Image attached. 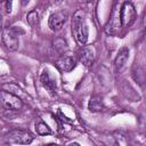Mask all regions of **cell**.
<instances>
[{
    "label": "cell",
    "mask_w": 146,
    "mask_h": 146,
    "mask_svg": "<svg viewBox=\"0 0 146 146\" xmlns=\"http://www.w3.org/2000/svg\"><path fill=\"white\" fill-rule=\"evenodd\" d=\"M72 34L76 42L81 46H86L88 41V26L86 23L84 13L82 10H76L72 18Z\"/></svg>",
    "instance_id": "obj_1"
},
{
    "label": "cell",
    "mask_w": 146,
    "mask_h": 146,
    "mask_svg": "<svg viewBox=\"0 0 146 146\" xmlns=\"http://www.w3.org/2000/svg\"><path fill=\"white\" fill-rule=\"evenodd\" d=\"M0 106L8 111H18L23 107L22 99L6 90H0Z\"/></svg>",
    "instance_id": "obj_2"
},
{
    "label": "cell",
    "mask_w": 146,
    "mask_h": 146,
    "mask_svg": "<svg viewBox=\"0 0 146 146\" xmlns=\"http://www.w3.org/2000/svg\"><path fill=\"white\" fill-rule=\"evenodd\" d=\"M1 41L5 48L9 51H15L18 49L19 39L18 33L14 27H5L1 31Z\"/></svg>",
    "instance_id": "obj_3"
},
{
    "label": "cell",
    "mask_w": 146,
    "mask_h": 146,
    "mask_svg": "<svg viewBox=\"0 0 146 146\" xmlns=\"http://www.w3.org/2000/svg\"><path fill=\"white\" fill-rule=\"evenodd\" d=\"M6 139L8 143L27 145L33 141V136L30 131L23 129H13L6 133Z\"/></svg>",
    "instance_id": "obj_4"
},
{
    "label": "cell",
    "mask_w": 146,
    "mask_h": 146,
    "mask_svg": "<svg viewBox=\"0 0 146 146\" xmlns=\"http://www.w3.org/2000/svg\"><path fill=\"white\" fill-rule=\"evenodd\" d=\"M119 15H120L121 24L123 26H130L135 22L137 14H136V9H135L133 5L130 1H125L121 6V8L119 10Z\"/></svg>",
    "instance_id": "obj_5"
},
{
    "label": "cell",
    "mask_w": 146,
    "mask_h": 146,
    "mask_svg": "<svg viewBox=\"0 0 146 146\" xmlns=\"http://www.w3.org/2000/svg\"><path fill=\"white\" fill-rule=\"evenodd\" d=\"M67 18H68V14H67V10H65V9H60V10L52 13L48 19L49 29L54 32L60 31L64 27Z\"/></svg>",
    "instance_id": "obj_6"
},
{
    "label": "cell",
    "mask_w": 146,
    "mask_h": 146,
    "mask_svg": "<svg viewBox=\"0 0 146 146\" xmlns=\"http://www.w3.org/2000/svg\"><path fill=\"white\" fill-rule=\"evenodd\" d=\"M40 81L41 84L43 86V88L50 94V95H55L57 91V86H56V80L54 79V76L51 75L50 71L48 68H44L40 75Z\"/></svg>",
    "instance_id": "obj_7"
},
{
    "label": "cell",
    "mask_w": 146,
    "mask_h": 146,
    "mask_svg": "<svg viewBox=\"0 0 146 146\" xmlns=\"http://www.w3.org/2000/svg\"><path fill=\"white\" fill-rule=\"evenodd\" d=\"M120 26H121V22H120L119 9L114 8V10L112 11V15H111L108 22L105 25V32L108 35H115L117 33Z\"/></svg>",
    "instance_id": "obj_8"
},
{
    "label": "cell",
    "mask_w": 146,
    "mask_h": 146,
    "mask_svg": "<svg viewBox=\"0 0 146 146\" xmlns=\"http://www.w3.org/2000/svg\"><path fill=\"white\" fill-rule=\"evenodd\" d=\"M55 66L60 72H71L75 66V60L71 56H60L55 60Z\"/></svg>",
    "instance_id": "obj_9"
},
{
    "label": "cell",
    "mask_w": 146,
    "mask_h": 146,
    "mask_svg": "<svg viewBox=\"0 0 146 146\" xmlns=\"http://www.w3.org/2000/svg\"><path fill=\"white\" fill-rule=\"evenodd\" d=\"M95 58H96V52H95L94 47L84 46L82 51L80 52V62L84 66L89 67V66H91L95 63Z\"/></svg>",
    "instance_id": "obj_10"
},
{
    "label": "cell",
    "mask_w": 146,
    "mask_h": 146,
    "mask_svg": "<svg viewBox=\"0 0 146 146\" xmlns=\"http://www.w3.org/2000/svg\"><path fill=\"white\" fill-rule=\"evenodd\" d=\"M128 58H129V49L127 47H122L119 50V52H117V55H116V57L114 59V66H115V68L117 71H121L124 67Z\"/></svg>",
    "instance_id": "obj_11"
},
{
    "label": "cell",
    "mask_w": 146,
    "mask_h": 146,
    "mask_svg": "<svg viewBox=\"0 0 146 146\" xmlns=\"http://www.w3.org/2000/svg\"><path fill=\"white\" fill-rule=\"evenodd\" d=\"M103 108H104V103H103L102 97H99V96H92V97H90V99L88 102V110L90 112L97 113V112L103 111Z\"/></svg>",
    "instance_id": "obj_12"
},
{
    "label": "cell",
    "mask_w": 146,
    "mask_h": 146,
    "mask_svg": "<svg viewBox=\"0 0 146 146\" xmlns=\"http://www.w3.org/2000/svg\"><path fill=\"white\" fill-rule=\"evenodd\" d=\"M26 22L32 29H38L40 26V16L36 10H31L26 15Z\"/></svg>",
    "instance_id": "obj_13"
},
{
    "label": "cell",
    "mask_w": 146,
    "mask_h": 146,
    "mask_svg": "<svg viewBox=\"0 0 146 146\" xmlns=\"http://www.w3.org/2000/svg\"><path fill=\"white\" fill-rule=\"evenodd\" d=\"M66 48H67V43L62 38H58V39H56L52 42V52L56 54V55H58V56L62 55L66 50Z\"/></svg>",
    "instance_id": "obj_14"
},
{
    "label": "cell",
    "mask_w": 146,
    "mask_h": 146,
    "mask_svg": "<svg viewBox=\"0 0 146 146\" xmlns=\"http://www.w3.org/2000/svg\"><path fill=\"white\" fill-rule=\"evenodd\" d=\"M35 131H36V133L40 135V136H48V135H51V133H52V131H51V129L49 128V125H48L47 123L42 122V121L35 123Z\"/></svg>",
    "instance_id": "obj_15"
},
{
    "label": "cell",
    "mask_w": 146,
    "mask_h": 146,
    "mask_svg": "<svg viewBox=\"0 0 146 146\" xmlns=\"http://www.w3.org/2000/svg\"><path fill=\"white\" fill-rule=\"evenodd\" d=\"M5 9H6V14H10L11 9H13V0H5Z\"/></svg>",
    "instance_id": "obj_16"
},
{
    "label": "cell",
    "mask_w": 146,
    "mask_h": 146,
    "mask_svg": "<svg viewBox=\"0 0 146 146\" xmlns=\"http://www.w3.org/2000/svg\"><path fill=\"white\" fill-rule=\"evenodd\" d=\"M3 14H6V9H5V3L2 2V3L0 5V27H1V21H2Z\"/></svg>",
    "instance_id": "obj_17"
},
{
    "label": "cell",
    "mask_w": 146,
    "mask_h": 146,
    "mask_svg": "<svg viewBox=\"0 0 146 146\" xmlns=\"http://www.w3.org/2000/svg\"><path fill=\"white\" fill-rule=\"evenodd\" d=\"M63 2V0H52V3L54 5H60Z\"/></svg>",
    "instance_id": "obj_18"
},
{
    "label": "cell",
    "mask_w": 146,
    "mask_h": 146,
    "mask_svg": "<svg viewBox=\"0 0 146 146\" xmlns=\"http://www.w3.org/2000/svg\"><path fill=\"white\" fill-rule=\"evenodd\" d=\"M81 2H83V3H89V2H91V0H80Z\"/></svg>",
    "instance_id": "obj_19"
}]
</instances>
